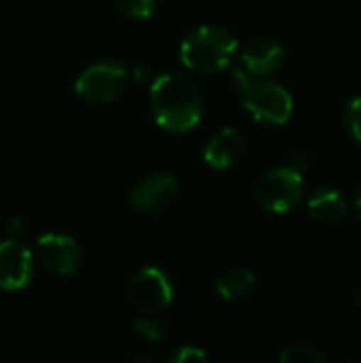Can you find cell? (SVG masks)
I'll return each instance as SVG.
<instances>
[{"instance_id":"6da1fadb","label":"cell","mask_w":361,"mask_h":363,"mask_svg":"<svg viewBox=\"0 0 361 363\" xmlns=\"http://www.w3.org/2000/svg\"><path fill=\"white\" fill-rule=\"evenodd\" d=\"M149 104L157 125L168 132H187L202 117V96L196 83L179 72H166L151 83Z\"/></svg>"},{"instance_id":"7a4b0ae2","label":"cell","mask_w":361,"mask_h":363,"mask_svg":"<svg viewBox=\"0 0 361 363\" xmlns=\"http://www.w3.org/2000/svg\"><path fill=\"white\" fill-rule=\"evenodd\" d=\"M230 81L240 102L255 121L266 125H283L291 119L294 98L283 85L264 77H251L247 70L240 68L232 70Z\"/></svg>"},{"instance_id":"3957f363","label":"cell","mask_w":361,"mask_h":363,"mask_svg":"<svg viewBox=\"0 0 361 363\" xmlns=\"http://www.w3.org/2000/svg\"><path fill=\"white\" fill-rule=\"evenodd\" d=\"M238 49L232 32L217 26H200L191 30L181 43V62L196 72L223 70Z\"/></svg>"},{"instance_id":"277c9868","label":"cell","mask_w":361,"mask_h":363,"mask_svg":"<svg viewBox=\"0 0 361 363\" xmlns=\"http://www.w3.org/2000/svg\"><path fill=\"white\" fill-rule=\"evenodd\" d=\"M253 198L262 211L270 215H285L304 198V174L289 166L272 168L257 179Z\"/></svg>"},{"instance_id":"5b68a950","label":"cell","mask_w":361,"mask_h":363,"mask_svg":"<svg viewBox=\"0 0 361 363\" xmlns=\"http://www.w3.org/2000/svg\"><path fill=\"white\" fill-rule=\"evenodd\" d=\"M128 81V70L113 62H100L85 68L77 79V94L91 104H104L115 100Z\"/></svg>"},{"instance_id":"8992f818","label":"cell","mask_w":361,"mask_h":363,"mask_svg":"<svg viewBox=\"0 0 361 363\" xmlns=\"http://www.w3.org/2000/svg\"><path fill=\"white\" fill-rule=\"evenodd\" d=\"M128 300L136 313L157 315L170 306L172 285L160 268H145L132 279L128 289Z\"/></svg>"},{"instance_id":"52a82bcc","label":"cell","mask_w":361,"mask_h":363,"mask_svg":"<svg viewBox=\"0 0 361 363\" xmlns=\"http://www.w3.org/2000/svg\"><path fill=\"white\" fill-rule=\"evenodd\" d=\"M177 196L179 185L170 174H151L130 191V202L140 213L157 215L168 211L177 202Z\"/></svg>"},{"instance_id":"ba28073f","label":"cell","mask_w":361,"mask_h":363,"mask_svg":"<svg viewBox=\"0 0 361 363\" xmlns=\"http://www.w3.org/2000/svg\"><path fill=\"white\" fill-rule=\"evenodd\" d=\"M38 259L60 277L74 274L81 262V249L74 238L64 234H43L36 242Z\"/></svg>"},{"instance_id":"9c48e42d","label":"cell","mask_w":361,"mask_h":363,"mask_svg":"<svg viewBox=\"0 0 361 363\" xmlns=\"http://www.w3.org/2000/svg\"><path fill=\"white\" fill-rule=\"evenodd\" d=\"M32 279V253L17 240L0 242V289H23Z\"/></svg>"},{"instance_id":"30bf717a","label":"cell","mask_w":361,"mask_h":363,"mask_svg":"<svg viewBox=\"0 0 361 363\" xmlns=\"http://www.w3.org/2000/svg\"><path fill=\"white\" fill-rule=\"evenodd\" d=\"M349 204L336 187L321 185L309 196V217L321 228H338L345 223Z\"/></svg>"},{"instance_id":"8fae6325","label":"cell","mask_w":361,"mask_h":363,"mask_svg":"<svg viewBox=\"0 0 361 363\" xmlns=\"http://www.w3.org/2000/svg\"><path fill=\"white\" fill-rule=\"evenodd\" d=\"M243 66L251 77H268L285 62V49L272 38H253L240 53Z\"/></svg>"},{"instance_id":"7c38bea8","label":"cell","mask_w":361,"mask_h":363,"mask_svg":"<svg viewBox=\"0 0 361 363\" xmlns=\"http://www.w3.org/2000/svg\"><path fill=\"white\" fill-rule=\"evenodd\" d=\"M245 136L234 128H223L209 140L204 149V162L215 170H226L245 155Z\"/></svg>"},{"instance_id":"4fadbf2b","label":"cell","mask_w":361,"mask_h":363,"mask_svg":"<svg viewBox=\"0 0 361 363\" xmlns=\"http://www.w3.org/2000/svg\"><path fill=\"white\" fill-rule=\"evenodd\" d=\"M217 294L219 298L228 300V302H234V300H243L247 298L253 287H255V274L249 270V268H230L226 270L219 279H217Z\"/></svg>"},{"instance_id":"5bb4252c","label":"cell","mask_w":361,"mask_h":363,"mask_svg":"<svg viewBox=\"0 0 361 363\" xmlns=\"http://www.w3.org/2000/svg\"><path fill=\"white\" fill-rule=\"evenodd\" d=\"M279 359L283 363H326L328 357L313 345H291L281 351Z\"/></svg>"},{"instance_id":"9a60e30c","label":"cell","mask_w":361,"mask_h":363,"mask_svg":"<svg viewBox=\"0 0 361 363\" xmlns=\"http://www.w3.org/2000/svg\"><path fill=\"white\" fill-rule=\"evenodd\" d=\"M117 9L130 19H147L155 13L157 0H115Z\"/></svg>"},{"instance_id":"2e32d148","label":"cell","mask_w":361,"mask_h":363,"mask_svg":"<svg viewBox=\"0 0 361 363\" xmlns=\"http://www.w3.org/2000/svg\"><path fill=\"white\" fill-rule=\"evenodd\" d=\"M134 328H136V332H138L143 338H147V340H151V342H162L164 336H166L164 325L155 319V315H140V317L134 321Z\"/></svg>"},{"instance_id":"e0dca14e","label":"cell","mask_w":361,"mask_h":363,"mask_svg":"<svg viewBox=\"0 0 361 363\" xmlns=\"http://www.w3.org/2000/svg\"><path fill=\"white\" fill-rule=\"evenodd\" d=\"M345 125L355 143L361 145V96L353 98L345 108Z\"/></svg>"},{"instance_id":"ac0fdd59","label":"cell","mask_w":361,"mask_h":363,"mask_svg":"<svg viewBox=\"0 0 361 363\" xmlns=\"http://www.w3.org/2000/svg\"><path fill=\"white\" fill-rule=\"evenodd\" d=\"M283 166H289V168L298 170L300 174H304V172L313 170L315 157L309 151H304V149H291V151L285 153V164Z\"/></svg>"},{"instance_id":"d6986e66","label":"cell","mask_w":361,"mask_h":363,"mask_svg":"<svg viewBox=\"0 0 361 363\" xmlns=\"http://www.w3.org/2000/svg\"><path fill=\"white\" fill-rule=\"evenodd\" d=\"M209 355L204 353V351H200L198 347H179L170 357H168V362L172 363H185V362H202V359H206Z\"/></svg>"},{"instance_id":"ffe728a7","label":"cell","mask_w":361,"mask_h":363,"mask_svg":"<svg viewBox=\"0 0 361 363\" xmlns=\"http://www.w3.org/2000/svg\"><path fill=\"white\" fill-rule=\"evenodd\" d=\"M353 211H355L357 219L361 221V187L355 191V198H353Z\"/></svg>"},{"instance_id":"44dd1931","label":"cell","mask_w":361,"mask_h":363,"mask_svg":"<svg viewBox=\"0 0 361 363\" xmlns=\"http://www.w3.org/2000/svg\"><path fill=\"white\" fill-rule=\"evenodd\" d=\"M147 74H149V70H147V66H140V68H136V81H138V79L143 81V79H145Z\"/></svg>"},{"instance_id":"7402d4cb","label":"cell","mask_w":361,"mask_h":363,"mask_svg":"<svg viewBox=\"0 0 361 363\" xmlns=\"http://www.w3.org/2000/svg\"><path fill=\"white\" fill-rule=\"evenodd\" d=\"M17 232H21V221L19 219H15L13 225H11V234H17Z\"/></svg>"},{"instance_id":"603a6c76","label":"cell","mask_w":361,"mask_h":363,"mask_svg":"<svg viewBox=\"0 0 361 363\" xmlns=\"http://www.w3.org/2000/svg\"><path fill=\"white\" fill-rule=\"evenodd\" d=\"M355 302H357V306H361V287L357 289V294H355Z\"/></svg>"}]
</instances>
